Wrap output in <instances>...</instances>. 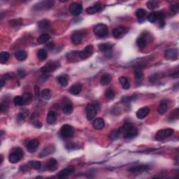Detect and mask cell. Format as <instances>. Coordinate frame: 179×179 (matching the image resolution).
<instances>
[{
    "instance_id": "obj_1",
    "label": "cell",
    "mask_w": 179,
    "mask_h": 179,
    "mask_svg": "<svg viewBox=\"0 0 179 179\" xmlns=\"http://www.w3.org/2000/svg\"><path fill=\"white\" fill-rule=\"evenodd\" d=\"M119 130L125 139H132L138 134V130L130 123H125L119 128Z\"/></svg>"
},
{
    "instance_id": "obj_2",
    "label": "cell",
    "mask_w": 179,
    "mask_h": 179,
    "mask_svg": "<svg viewBox=\"0 0 179 179\" xmlns=\"http://www.w3.org/2000/svg\"><path fill=\"white\" fill-rule=\"evenodd\" d=\"M24 153L23 150L21 148L17 147V148H13L11 151V153L9 154V160L12 164L21 161L23 158Z\"/></svg>"
},
{
    "instance_id": "obj_3",
    "label": "cell",
    "mask_w": 179,
    "mask_h": 179,
    "mask_svg": "<svg viewBox=\"0 0 179 179\" xmlns=\"http://www.w3.org/2000/svg\"><path fill=\"white\" fill-rule=\"evenodd\" d=\"M74 134V130L73 127L69 125H64L59 130V134L64 139L71 138Z\"/></svg>"
},
{
    "instance_id": "obj_4",
    "label": "cell",
    "mask_w": 179,
    "mask_h": 179,
    "mask_svg": "<svg viewBox=\"0 0 179 179\" xmlns=\"http://www.w3.org/2000/svg\"><path fill=\"white\" fill-rule=\"evenodd\" d=\"M93 31H94L95 35L100 38L106 37L109 34L108 27L104 24H98V25H97L94 27Z\"/></svg>"
},
{
    "instance_id": "obj_5",
    "label": "cell",
    "mask_w": 179,
    "mask_h": 179,
    "mask_svg": "<svg viewBox=\"0 0 179 179\" xmlns=\"http://www.w3.org/2000/svg\"><path fill=\"white\" fill-rule=\"evenodd\" d=\"M174 134V130L171 128H167V129H164V130H159L157 134H156L155 139L157 141H162L164 139L168 138L172 136Z\"/></svg>"
},
{
    "instance_id": "obj_6",
    "label": "cell",
    "mask_w": 179,
    "mask_h": 179,
    "mask_svg": "<svg viewBox=\"0 0 179 179\" xmlns=\"http://www.w3.org/2000/svg\"><path fill=\"white\" fill-rule=\"evenodd\" d=\"M59 66V64L58 62H50L47 63L46 65H44V66L41 68V71L43 74H47V73L54 71L55 69H57V67Z\"/></svg>"
},
{
    "instance_id": "obj_7",
    "label": "cell",
    "mask_w": 179,
    "mask_h": 179,
    "mask_svg": "<svg viewBox=\"0 0 179 179\" xmlns=\"http://www.w3.org/2000/svg\"><path fill=\"white\" fill-rule=\"evenodd\" d=\"M129 31V28L125 26H119L114 28L112 31V34L116 39H120L125 36Z\"/></svg>"
},
{
    "instance_id": "obj_8",
    "label": "cell",
    "mask_w": 179,
    "mask_h": 179,
    "mask_svg": "<svg viewBox=\"0 0 179 179\" xmlns=\"http://www.w3.org/2000/svg\"><path fill=\"white\" fill-rule=\"evenodd\" d=\"M97 116V108L94 104H87L86 106V117L88 120H92Z\"/></svg>"
},
{
    "instance_id": "obj_9",
    "label": "cell",
    "mask_w": 179,
    "mask_h": 179,
    "mask_svg": "<svg viewBox=\"0 0 179 179\" xmlns=\"http://www.w3.org/2000/svg\"><path fill=\"white\" fill-rule=\"evenodd\" d=\"M178 52L176 48H169L166 50L164 53V57L167 60H175L178 58Z\"/></svg>"
},
{
    "instance_id": "obj_10",
    "label": "cell",
    "mask_w": 179,
    "mask_h": 179,
    "mask_svg": "<svg viewBox=\"0 0 179 179\" xmlns=\"http://www.w3.org/2000/svg\"><path fill=\"white\" fill-rule=\"evenodd\" d=\"M39 145V140L37 139H32V140L27 141V142L25 144V146H26L27 150L29 151V153H34L37 149L38 148Z\"/></svg>"
},
{
    "instance_id": "obj_11",
    "label": "cell",
    "mask_w": 179,
    "mask_h": 179,
    "mask_svg": "<svg viewBox=\"0 0 179 179\" xmlns=\"http://www.w3.org/2000/svg\"><path fill=\"white\" fill-rule=\"evenodd\" d=\"M93 53V46L92 45H89L85 48L83 51L79 52V57L81 59H86L92 55Z\"/></svg>"
},
{
    "instance_id": "obj_12",
    "label": "cell",
    "mask_w": 179,
    "mask_h": 179,
    "mask_svg": "<svg viewBox=\"0 0 179 179\" xmlns=\"http://www.w3.org/2000/svg\"><path fill=\"white\" fill-rule=\"evenodd\" d=\"M83 37V33L81 31H75L73 32L71 37V43L74 45L80 44L82 41Z\"/></svg>"
},
{
    "instance_id": "obj_13",
    "label": "cell",
    "mask_w": 179,
    "mask_h": 179,
    "mask_svg": "<svg viewBox=\"0 0 179 179\" xmlns=\"http://www.w3.org/2000/svg\"><path fill=\"white\" fill-rule=\"evenodd\" d=\"M82 5L79 3H72L69 7V11L71 14L75 15V16L80 15L82 12Z\"/></svg>"
},
{
    "instance_id": "obj_14",
    "label": "cell",
    "mask_w": 179,
    "mask_h": 179,
    "mask_svg": "<svg viewBox=\"0 0 179 179\" xmlns=\"http://www.w3.org/2000/svg\"><path fill=\"white\" fill-rule=\"evenodd\" d=\"M75 169L72 166H69L63 169L62 170H61L58 174H57V177L59 178H67V176H69V175H71L72 173L74 172Z\"/></svg>"
},
{
    "instance_id": "obj_15",
    "label": "cell",
    "mask_w": 179,
    "mask_h": 179,
    "mask_svg": "<svg viewBox=\"0 0 179 179\" xmlns=\"http://www.w3.org/2000/svg\"><path fill=\"white\" fill-rule=\"evenodd\" d=\"M54 5V2L53 1H43L41 2H39L35 5L34 9L36 10H41V9H48L53 7Z\"/></svg>"
},
{
    "instance_id": "obj_16",
    "label": "cell",
    "mask_w": 179,
    "mask_h": 179,
    "mask_svg": "<svg viewBox=\"0 0 179 179\" xmlns=\"http://www.w3.org/2000/svg\"><path fill=\"white\" fill-rule=\"evenodd\" d=\"M150 113V109L148 107H143V108L139 109L136 112V117L139 119H144L148 116Z\"/></svg>"
},
{
    "instance_id": "obj_17",
    "label": "cell",
    "mask_w": 179,
    "mask_h": 179,
    "mask_svg": "<svg viewBox=\"0 0 179 179\" xmlns=\"http://www.w3.org/2000/svg\"><path fill=\"white\" fill-rule=\"evenodd\" d=\"M101 10V4L100 3H97L95 4L94 6H92V7H88L86 9L87 13H88V14H94V13H96L97 12L100 11Z\"/></svg>"
},
{
    "instance_id": "obj_18",
    "label": "cell",
    "mask_w": 179,
    "mask_h": 179,
    "mask_svg": "<svg viewBox=\"0 0 179 179\" xmlns=\"http://www.w3.org/2000/svg\"><path fill=\"white\" fill-rule=\"evenodd\" d=\"M81 90H82V85L81 83H76L69 89V92H70L71 94L74 95H78V94H80Z\"/></svg>"
},
{
    "instance_id": "obj_19",
    "label": "cell",
    "mask_w": 179,
    "mask_h": 179,
    "mask_svg": "<svg viewBox=\"0 0 179 179\" xmlns=\"http://www.w3.org/2000/svg\"><path fill=\"white\" fill-rule=\"evenodd\" d=\"M104 125H105L104 120L101 118H96L94 120V122H93V127H94L95 130H102V129L104 127Z\"/></svg>"
},
{
    "instance_id": "obj_20",
    "label": "cell",
    "mask_w": 179,
    "mask_h": 179,
    "mask_svg": "<svg viewBox=\"0 0 179 179\" xmlns=\"http://www.w3.org/2000/svg\"><path fill=\"white\" fill-rule=\"evenodd\" d=\"M57 167V161L54 158H51L48 161L46 164V168L48 171L53 172Z\"/></svg>"
},
{
    "instance_id": "obj_21",
    "label": "cell",
    "mask_w": 179,
    "mask_h": 179,
    "mask_svg": "<svg viewBox=\"0 0 179 179\" xmlns=\"http://www.w3.org/2000/svg\"><path fill=\"white\" fill-rule=\"evenodd\" d=\"M55 147L53 146H49L46 147V148H45L43 150L41 151V152L39 153V156L40 157V158H44V157L49 156L50 154H51V153H53L55 151Z\"/></svg>"
},
{
    "instance_id": "obj_22",
    "label": "cell",
    "mask_w": 179,
    "mask_h": 179,
    "mask_svg": "<svg viewBox=\"0 0 179 179\" xmlns=\"http://www.w3.org/2000/svg\"><path fill=\"white\" fill-rule=\"evenodd\" d=\"M147 169H148V166H147V165H136V166L132 167H130L129 169V172L132 173H140L146 170Z\"/></svg>"
},
{
    "instance_id": "obj_23",
    "label": "cell",
    "mask_w": 179,
    "mask_h": 179,
    "mask_svg": "<svg viewBox=\"0 0 179 179\" xmlns=\"http://www.w3.org/2000/svg\"><path fill=\"white\" fill-rule=\"evenodd\" d=\"M168 109V101L167 100H163L160 102L158 107V111L160 114H164L167 112Z\"/></svg>"
},
{
    "instance_id": "obj_24",
    "label": "cell",
    "mask_w": 179,
    "mask_h": 179,
    "mask_svg": "<svg viewBox=\"0 0 179 179\" xmlns=\"http://www.w3.org/2000/svg\"><path fill=\"white\" fill-rule=\"evenodd\" d=\"M57 120V115L54 111H50L47 115V123L49 125H53Z\"/></svg>"
},
{
    "instance_id": "obj_25",
    "label": "cell",
    "mask_w": 179,
    "mask_h": 179,
    "mask_svg": "<svg viewBox=\"0 0 179 179\" xmlns=\"http://www.w3.org/2000/svg\"><path fill=\"white\" fill-rule=\"evenodd\" d=\"M113 46V44L111 43H101L98 45L99 50L101 52H108L110 51Z\"/></svg>"
},
{
    "instance_id": "obj_26",
    "label": "cell",
    "mask_w": 179,
    "mask_h": 179,
    "mask_svg": "<svg viewBox=\"0 0 179 179\" xmlns=\"http://www.w3.org/2000/svg\"><path fill=\"white\" fill-rule=\"evenodd\" d=\"M111 80H112V77L109 73H105V74L101 76L100 78V83L101 85H107L111 83Z\"/></svg>"
},
{
    "instance_id": "obj_27",
    "label": "cell",
    "mask_w": 179,
    "mask_h": 179,
    "mask_svg": "<svg viewBox=\"0 0 179 179\" xmlns=\"http://www.w3.org/2000/svg\"><path fill=\"white\" fill-rule=\"evenodd\" d=\"M147 42H148V39H147V37L146 36L144 35L141 36V37H139L136 40V44L139 48H143L146 46L147 44Z\"/></svg>"
},
{
    "instance_id": "obj_28",
    "label": "cell",
    "mask_w": 179,
    "mask_h": 179,
    "mask_svg": "<svg viewBox=\"0 0 179 179\" xmlns=\"http://www.w3.org/2000/svg\"><path fill=\"white\" fill-rule=\"evenodd\" d=\"M119 81H120V83H121V85H122L123 89L128 90L130 87V83L127 77H120V78H119Z\"/></svg>"
},
{
    "instance_id": "obj_29",
    "label": "cell",
    "mask_w": 179,
    "mask_h": 179,
    "mask_svg": "<svg viewBox=\"0 0 179 179\" xmlns=\"http://www.w3.org/2000/svg\"><path fill=\"white\" fill-rule=\"evenodd\" d=\"M27 53L25 51H18L15 53V57L18 61H23L27 58Z\"/></svg>"
},
{
    "instance_id": "obj_30",
    "label": "cell",
    "mask_w": 179,
    "mask_h": 179,
    "mask_svg": "<svg viewBox=\"0 0 179 179\" xmlns=\"http://www.w3.org/2000/svg\"><path fill=\"white\" fill-rule=\"evenodd\" d=\"M37 55L38 58L40 59V60H45L48 57V53L45 49L41 48L37 51Z\"/></svg>"
},
{
    "instance_id": "obj_31",
    "label": "cell",
    "mask_w": 179,
    "mask_h": 179,
    "mask_svg": "<svg viewBox=\"0 0 179 179\" xmlns=\"http://www.w3.org/2000/svg\"><path fill=\"white\" fill-rule=\"evenodd\" d=\"M57 80L59 84H60V85H62V87L67 86V85L69 83V80L66 76H59L57 78Z\"/></svg>"
},
{
    "instance_id": "obj_32",
    "label": "cell",
    "mask_w": 179,
    "mask_h": 179,
    "mask_svg": "<svg viewBox=\"0 0 179 179\" xmlns=\"http://www.w3.org/2000/svg\"><path fill=\"white\" fill-rule=\"evenodd\" d=\"M50 39V35L48 34L45 33V34H42L40 37L38 38L37 42L39 43V44H43V43H46Z\"/></svg>"
},
{
    "instance_id": "obj_33",
    "label": "cell",
    "mask_w": 179,
    "mask_h": 179,
    "mask_svg": "<svg viewBox=\"0 0 179 179\" xmlns=\"http://www.w3.org/2000/svg\"><path fill=\"white\" fill-rule=\"evenodd\" d=\"M28 165L30 167L34 169L39 170L41 167V163L39 161L37 160H32L28 162Z\"/></svg>"
},
{
    "instance_id": "obj_34",
    "label": "cell",
    "mask_w": 179,
    "mask_h": 179,
    "mask_svg": "<svg viewBox=\"0 0 179 179\" xmlns=\"http://www.w3.org/2000/svg\"><path fill=\"white\" fill-rule=\"evenodd\" d=\"M62 111L65 115H70L73 112V106L71 104H66L62 108Z\"/></svg>"
},
{
    "instance_id": "obj_35",
    "label": "cell",
    "mask_w": 179,
    "mask_h": 179,
    "mask_svg": "<svg viewBox=\"0 0 179 179\" xmlns=\"http://www.w3.org/2000/svg\"><path fill=\"white\" fill-rule=\"evenodd\" d=\"M49 24L50 22L49 21H48L46 19H43L41 20L38 23V27H39V29H46L49 27Z\"/></svg>"
},
{
    "instance_id": "obj_36",
    "label": "cell",
    "mask_w": 179,
    "mask_h": 179,
    "mask_svg": "<svg viewBox=\"0 0 179 179\" xmlns=\"http://www.w3.org/2000/svg\"><path fill=\"white\" fill-rule=\"evenodd\" d=\"M10 55L8 52H1L0 53V62L1 64H5L9 59Z\"/></svg>"
},
{
    "instance_id": "obj_37",
    "label": "cell",
    "mask_w": 179,
    "mask_h": 179,
    "mask_svg": "<svg viewBox=\"0 0 179 179\" xmlns=\"http://www.w3.org/2000/svg\"><path fill=\"white\" fill-rule=\"evenodd\" d=\"M144 76V73L141 69H136L134 71V77L137 81H140L142 80Z\"/></svg>"
},
{
    "instance_id": "obj_38",
    "label": "cell",
    "mask_w": 179,
    "mask_h": 179,
    "mask_svg": "<svg viewBox=\"0 0 179 179\" xmlns=\"http://www.w3.org/2000/svg\"><path fill=\"white\" fill-rule=\"evenodd\" d=\"M120 134H121L119 129L118 130H115L110 133V134H109V139L112 141L116 140L117 139L119 138V136H120Z\"/></svg>"
},
{
    "instance_id": "obj_39",
    "label": "cell",
    "mask_w": 179,
    "mask_h": 179,
    "mask_svg": "<svg viewBox=\"0 0 179 179\" xmlns=\"http://www.w3.org/2000/svg\"><path fill=\"white\" fill-rule=\"evenodd\" d=\"M13 102H14L15 106H23V105H25L23 96L15 97L14 99H13Z\"/></svg>"
},
{
    "instance_id": "obj_40",
    "label": "cell",
    "mask_w": 179,
    "mask_h": 179,
    "mask_svg": "<svg viewBox=\"0 0 179 179\" xmlns=\"http://www.w3.org/2000/svg\"><path fill=\"white\" fill-rule=\"evenodd\" d=\"M41 97L44 99H49L51 97V91L49 89H44L41 92Z\"/></svg>"
},
{
    "instance_id": "obj_41",
    "label": "cell",
    "mask_w": 179,
    "mask_h": 179,
    "mask_svg": "<svg viewBox=\"0 0 179 179\" xmlns=\"http://www.w3.org/2000/svg\"><path fill=\"white\" fill-rule=\"evenodd\" d=\"M148 20L150 23H156L157 20H158V13H156V12H152V13H150L148 16Z\"/></svg>"
},
{
    "instance_id": "obj_42",
    "label": "cell",
    "mask_w": 179,
    "mask_h": 179,
    "mask_svg": "<svg viewBox=\"0 0 179 179\" xmlns=\"http://www.w3.org/2000/svg\"><path fill=\"white\" fill-rule=\"evenodd\" d=\"M23 97L24 99V101H25V104H29V103L31 102V101L32 100V95L30 93L28 92H25L24 93L23 95Z\"/></svg>"
},
{
    "instance_id": "obj_43",
    "label": "cell",
    "mask_w": 179,
    "mask_h": 179,
    "mask_svg": "<svg viewBox=\"0 0 179 179\" xmlns=\"http://www.w3.org/2000/svg\"><path fill=\"white\" fill-rule=\"evenodd\" d=\"M146 11L143 9H139L137 10L136 12V17L139 19H143L145 16H146Z\"/></svg>"
},
{
    "instance_id": "obj_44",
    "label": "cell",
    "mask_w": 179,
    "mask_h": 179,
    "mask_svg": "<svg viewBox=\"0 0 179 179\" xmlns=\"http://www.w3.org/2000/svg\"><path fill=\"white\" fill-rule=\"evenodd\" d=\"M164 15L162 13H158V20H159V23H160V27H163L164 25Z\"/></svg>"
},
{
    "instance_id": "obj_45",
    "label": "cell",
    "mask_w": 179,
    "mask_h": 179,
    "mask_svg": "<svg viewBox=\"0 0 179 179\" xmlns=\"http://www.w3.org/2000/svg\"><path fill=\"white\" fill-rule=\"evenodd\" d=\"M105 96L107 99H112L114 98L115 97V92L114 90L112 89H109L107 90L106 91V92H105Z\"/></svg>"
},
{
    "instance_id": "obj_46",
    "label": "cell",
    "mask_w": 179,
    "mask_h": 179,
    "mask_svg": "<svg viewBox=\"0 0 179 179\" xmlns=\"http://www.w3.org/2000/svg\"><path fill=\"white\" fill-rule=\"evenodd\" d=\"M147 7H148V8L150 10H153L154 9H156L158 6L156 5V2H155V1H149L147 3Z\"/></svg>"
},
{
    "instance_id": "obj_47",
    "label": "cell",
    "mask_w": 179,
    "mask_h": 179,
    "mask_svg": "<svg viewBox=\"0 0 179 179\" xmlns=\"http://www.w3.org/2000/svg\"><path fill=\"white\" fill-rule=\"evenodd\" d=\"M170 9L173 13H177L178 11V6H176V5H172L170 7Z\"/></svg>"
},
{
    "instance_id": "obj_48",
    "label": "cell",
    "mask_w": 179,
    "mask_h": 179,
    "mask_svg": "<svg viewBox=\"0 0 179 179\" xmlns=\"http://www.w3.org/2000/svg\"><path fill=\"white\" fill-rule=\"evenodd\" d=\"M46 47H47L48 49H50V50H53V48L55 47L54 43H53V42H51V43H48V44L46 45Z\"/></svg>"
},
{
    "instance_id": "obj_49",
    "label": "cell",
    "mask_w": 179,
    "mask_h": 179,
    "mask_svg": "<svg viewBox=\"0 0 179 179\" xmlns=\"http://www.w3.org/2000/svg\"><path fill=\"white\" fill-rule=\"evenodd\" d=\"M18 74L19 75V76H21V77H25V71H24L23 70H18Z\"/></svg>"
},
{
    "instance_id": "obj_50",
    "label": "cell",
    "mask_w": 179,
    "mask_h": 179,
    "mask_svg": "<svg viewBox=\"0 0 179 179\" xmlns=\"http://www.w3.org/2000/svg\"><path fill=\"white\" fill-rule=\"evenodd\" d=\"M35 92L36 95H37V96H39V93H40V90H39V87L38 86H35Z\"/></svg>"
},
{
    "instance_id": "obj_51",
    "label": "cell",
    "mask_w": 179,
    "mask_h": 179,
    "mask_svg": "<svg viewBox=\"0 0 179 179\" xmlns=\"http://www.w3.org/2000/svg\"><path fill=\"white\" fill-rule=\"evenodd\" d=\"M4 79L3 78H1V88H2L3 87V86H4Z\"/></svg>"
}]
</instances>
